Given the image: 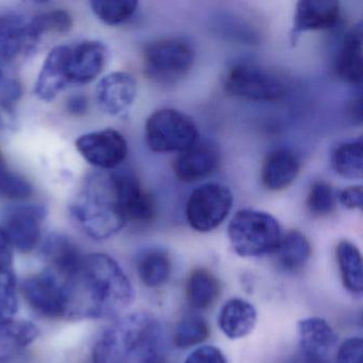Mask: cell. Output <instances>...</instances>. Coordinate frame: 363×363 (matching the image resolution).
Wrapping results in <instances>:
<instances>
[{
  "mask_svg": "<svg viewBox=\"0 0 363 363\" xmlns=\"http://www.w3.org/2000/svg\"><path fill=\"white\" fill-rule=\"evenodd\" d=\"M46 269L58 284L65 320L116 318L133 303L130 280L108 255L82 254L69 267Z\"/></svg>",
  "mask_w": 363,
  "mask_h": 363,
  "instance_id": "6da1fadb",
  "label": "cell"
},
{
  "mask_svg": "<svg viewBox=\"0 0 363 363\" xmlns=\"http://www.w3.org/2000/svg\"><path fill=\"white\" fill-rule=\"evenodd\" d=\"M164 340L154 314L133 312L118 316L101 333L93 363H163Z\"/></svg>",
  "mask_w": 363,
  "mask_h": 363,
  "instance_id": "7a4b0ae2",
  "label": "cell"
},
{
  "mask_svg": "<svg viewBox=\"0 0 363 363\" xmlns=\"http://www.w3.org/2000/svg\"><path fill=\"white\" fill-rule=\"evenodd\" d=\"M78 228L96 241L109 239L126 225L116 203L111 174H90L69 206Z\"/></svg>",
  "mask_w": 363,
  "mask_h": 363,
  "instance_id": "3957f363",
  "label": "cell"
},
{
  "mask_svg": "<svg viewBox=\"0 0 363 363\" xmlns=\"http://www.w3.org/2000/svg\"><path fill=\"white\" fill-rule=\"evenodd\" d=\"M228 237L235 254L248 258L274 252L281 231L278 220L267 212L243 209L229 223Z\"/></svg>",
  "mask_w": 363,
  "mask_h": 363,
  "instance_id": "277c9868",
  "label": "cell"
},
{
  "mask_svg": "<svg viewBox=\"0 0 363 363\" xmlns=\"http://www.w3.org/2000/svg\"><path fill=\"white\" fill-rule=\"evenodd\" d=\"M225 90L231 96L250 101H277L286 96L288 86L273 69L252 63L235 65L225 78Z\"/></svg>",
  "mask_w": 363,
  "mask_h": 363,
  "instance_id": "5b68a950",
  "label": "cell"
},
{
  "mask_svg": "<svg viewBox=\"0 0 363 363\" xmlns=\"http://www.w3.org/2000/svg\"><path fill=\"white\" fill-rule=\"evenodd\" d=\"M145 137L152 152H182L199 140V130L186 114L175 109H160L146 121Z\"/></svg>",
  "mask_w": 363,
  "mask_h": 363,
  "instance_id": "8992f818",
  "label": "cell"
},
{
  "mask_svg": "<svg viewBox=\"0 0 363 363\" xmlns=\"http://www.w3.org/2000/svg\"><path fill=\"white\" fill-rule=\"evenodd\" d=\"M194 50L182 39H163L152 42L143 52L146 75L162 84L184 77L194 63Z\"/></svg>",
  "mask_w": 363,
  "mask_h": 363,
  "instance_id": "52a82bcc",
  "label": "cell"
},
{
  "mask_svg": "<svg viewBox=\"0 0 363 363\" xmlns=\"http://www.w3.org/2000/svg\"><path fill=\"white\" fill-rule=\"evenodd\" d=\"M233 205V195L226 186L203 184L189 197L186 220L194 230L209 233L224 222Z\"/></svg>",
  "mask_w": 363,
  "mask_h": 363,
  "instance_id": "ba28073f",
  "label": "cell"
},
{
  "mask_svg": "<svg viewBox=\"0 0 363 363\" xmlns=\"http://www.w3.org/2000/svg\"><path fill=\"white\" fill-rule=\"evenodd\" d=\"M114 194L125 223L146 225L156 218L157 203L154 196L142 186L133 173H111Z\"/></svg>",
  "mask_w": 363,
  "mask_h": 363,
  "instance_id": "9c48e42d",
  "label": "cell"
},
{
  "mask_svg": "<svg viewBox=\"0 0 363 363\" xmlns=\"http://www.w3.org/2000/svg\"><path fill=\"white\" fill-rule=\"evenodd\" d=\"M46 216L48 209L44 206H16L6 212L1 228L13 248L26 254L41 244L42 227Z\"/></svg>",
  "mask_w": 363,
  "mask_h": 363,
  "instance_id": "30bf717a",
  "label": "cell"
},
{
  "mask_svg": "<svg viewBox=\"0 0 363 363\" xmlns=\"http://www.w3.org/2000/svg\"><path fill=\"white\" fill-rule=\"evenodd\" d=\"M76 148L89 164L105 171L120 167L128 155L126 139L114 129L82 135L76 141Z\"/></svg>",
  "mask_w": 363,
  "mask_h": 363,
  "instance_id": "8fae6325",
  "label": "cell"
},
{
  "mask_svg": "<svg viewBox=\"0 0 363 363\" xmlns=\"http://www.w3.org/2000/svg\"><path fill=\"white\" fill-rule=\"evenodd\" d=\"M135 76L127 72H114L101 78L95 89V101L104 113L116 118L126 116L137 99Z\"/></svg>",
  "mask_w": 363,
  "mask_h": 363,
  "instance_id": "7c38bea8",
  "label": "cell"
},
{
  "mask_svg": "<svg viewBox=\"0 0 363 363\" xmlns=\"http://www.w3.org/2000/svg\"><path fill=\"white\" fill-rule=\"evenodd\" d=\"M71 46L59 45L46 57L35 84V94L40 101H55L72 84Z\"/></svg>",
  "mask_w": 363,
  "mask_h": 363,
  "instance_id": "4fadbf2b",
  "label": "cell"
},
{
  "mask_svg": "<svg viewBox=\"0 0 363 363\" xmlns=\"http://www.w3.org/2000/svg\"><path fill=\"white\" fill-rule=\"evenodd\" d=\"M220 162L218 146L209 140H197L180 152L174 163V171L178 179L191 184L209 177L218 169Z\"/></svg>",
  "mask_w": 363,
  "mask_h": 363,
  "instance_id": "5bb4252c",
  "label": "cell"
},
{
  "mask_svg": "<svg viewBox=\"0 0 363 363\" xmlns=\"http://www.w3.org/2000/svg\"><path fill=\"white\" fill-rule=\"evenodd\" d=\"M340 3L335 0H301L295 9L291 43H297L307 31L326 30L335 26L340 18Z\"/></svg>",
  "mask_w": 363,
  "mask_h": 363,
  "instance_id": "9a60e30c",
  "label": "cell"
},
{
  "mask_svg": "<svg viewBox=\"0 0 363 363\" xmlns=\"http://www.w3.org/2000/svg\"><path fill=\"white\" fill-rule=\"evenodd\" d=\"M107 58V48L101 42L88 40L71 46L72 84H86L96 79Z\"/></svg>",
  "mask_w": 363,
  "mask_h": 363,
  "instance_id": "2e32d148",
  "label": "cell"
},
{
  "mask_svg": "<svg viewBox=\"0 0 363 363\" xmlns=\"http://www.w3.org/2000/svg\"><path fill=\"white\" fill-rule=\"evenodd\" d=\"M299 352L327 361L329 352L337 342V335L330 325L320 318H307L297 324Z\"/></svg>",
  "mask_w": 363,
  "mask_h": 363,
  "instance_id": "e0dca14e",
  "label": "cell"
},
{
  "mask_svg": "<svg viewBox=\"0 0 363 363\" xmlns=\"http://www.w3.org/2000/svg\"><path fill=\"white\" fill-rule=\"evenodd\" d=\"M301 163L294 152L284 148L274 150L261 167V182L269 191H282L296 179Z\"/></svg>",
  "mask_w": 363,
  "mask_h": 363,
  "instance_id": "ac0fdd59",
  "label": "cell"
},
{
  "mask_svg": "<svg viewBox=\"0 0 363 363\" xmlns=\"http://www.w3.org/2000/svg\"><path fill=\"white\" fill-rule=\"evenodd\" d=\"M29 21L18 16H0V58L13 61L35 50Z\"/></svg>",
  "mask_w": 363,
  "mask_h": 363,
  "instance_id": "d6986e66",
  "label": "cell"
},
{
  "mask_svg": "<svg viewBox=\"0 0 363 363\" xmlns=\"http://www.w3.org/2000/svg\"><path fill=\"white\" fill-rule=\"evenodd\" d=\"M256 308L250 301L242 298L229 299L218 314L220 330L229 339H242L254 330L257 324Z\"/></svg>",
  "mask_w": 363,
  "mask_h": 363,
  "instance_id": "ffe728a7",
  "label": "cell"
},
{
  "mask_svg": "<svg viewBox=\"0 0 363 363\" xmlns=\"http://www.w3.org/2000/svg\"><path fill=\"white\" fill-rule=\"evenodd\" d=\"M37 325L12 320L0 324V363H11L39 337Z\"/></svg>",
  "mask_w": 363,
  "mask_h": 363,
  "instance_id": "44dd1931",
  "label": "cell"
},
{
  "mask_svg": "<svg viewBox=\"0 0 363 363\" xmlns=\"http://www.w3.org/2000/svg\"><path fill=\"white\" fill-rule=\"evenodd\" d=\"M362 26L354 27L344 39L335 61L337 75L347 84L362 82Z\"/></svg>",
  "mask_w": 363,
  "mask_h": 363,
  "instance_id": "7402d4cb",
  "label": "cell"
},
{
  "mask_svg": "<svg viewBox=\"0 0 363 363\" xmlns=\"http://www.w3.org/2000/svg\"><path fill=\"white\" fill-rule=\"evenodd\" d=\"M276 264L286 273L301 271L311 256V245L307 238L297 230L289 231L281 237L274 250Z\"/></svg>",
  "mask_w": 363,
  "mask_h": 363,
  "instance_id": "603a6c76",
  "label": "cell"
},
{
  "mask_svg": "<svg viewBox=\"0 0 363 363\" xmlns=\"http://www.w3.org/2000/svg\"><path fill=\"white\" fill-rule=\"evenodd\" d=\"M220 281L208 269H196L189 276L186 298L194 309H209L220 298Z\"/></svg>",
  "mask_w": 363,
  "mask_h": 363,
  "instance_id": "cb8c5ba5",
  "label": "cell"
},
{
  "mask_svg": "<svg viewBox=\"0 0 363 363\" xmlns=\"http://www.w3.org/2000/svg\"><path fill=\"white\" fill-rule=\"evenodd\" d=\"M137 272L140 279L146 286L159 288L171 276V257L165 250L159 248L145 250L138 257Z\"/></svg>",
  "mask_w": 363,
  "mask_h": 363,
  "instance_id": "d4e9b609",
  "label": "cell"
},
{
  "mask_svg": "<svg viewBox=\"0 0 363 363\" xmlns=\"http://www.w3.org/2000/svg\"><path fill=\"white\" fill-rule=\"evenodd\" d=\"M337 264L344 286L354 294L363 291V264L360 250L350 241H341L337 246Z\"/></svg>",
  "mask_w": 363,
  "mask_h": 363,
  "instance_id": "484cf974",
  "label": "cell"
},
{
  "mask_svg": "<svg viewBox=\"0 0 363 363\" xmlns=\"http://www.w3.org/2000/svg\"><path fill=\"white\" fill-rule=\"evenodd\" d=\"M73 18L65 10L44 12L29 21V33L35 46L43 37L50 35H65L73 28Z\"/></svg>",
  "mask_w": 363,
  "mask_h": 363,
  "instance_id": "4316f807",
  "label": "cell"
},
{
  "mask_svg": "<svg viewBox=\"0 0 363 363\" xmlns=\"http://www.w3.org/2000/svg\"><path fill=\"white\" fill-rule=\"evenodd\" d=\"M362 140H354L342 144L333 155L335 172L346 179L362 178Z\"/></svg>",
  "mask_w": 363,
  "mask_h": 363,
  "instance_id": "83f0119b",
  "label": "cell"
},
{
  "mask_svg": "<svg viewBox=\"0 0 363 363\" xmlns=\"http://www.w3.org/2000/svg\"><path fill=\"white\" fill-rule=\"evenodd\" d=\"M13 246L0 226V303L18 294V282L13 269Z\"/></svg>",
  "mask_w": 363,
  "mask_h": 363,
  "instance_id": "f1b7e54d",
  "label": "cell"
},
{
  "mask_svg": "<svg viewBox=\"0 0 363 363\" xmlns=\"http://www.w3.org/2000/svg\"><path fill=\"white\" fill-rule=\"evenodd\" d=\"M93 13L109 26H118L133 18L139 3L135 0H97L91 1Z\"/></svg>",
  "mask_w": 363,
  "mask_h": 363,
  "instance_id": "f546056e",
  "label": "cell"
},
{
  "mask_svg": "<svg viewBox=\"0 0 363 363\" xmlns=\"http://www.w3.org/2000/svg\"><path fill=\"white\" fill-rule=\"evenodd\" d=\"M210 327L205 318L189 315L182 318L174 333V344L178 348H189L203 343L209 337Z\"/></svg>",
  "mask_w": 363,
  "mask_h": 363,
  "instance_id": "4dcf8cb0",
  "label": "cell"
},
{
  "mask_svg": "<svg viewBox=\"0 0 363 363\" xmlns=\"http://www.w3.org/2000/svg\"><path fill=\"white\" fill-rule=\"evenodd\" d=\"M33 194L30 182L20 174L11 171L0 152V196L12 201H22Z\"/></svg>",
  "mask_w": 363,
  "mask_h": 363,
  "instance_id": "1f68e13d",
  "label": "cell"
},
{
  "mask_svg": "<svg viewBox=\"0 0 363 363\" xmlns=\"http://www.w3.org/2000/svg\"><path fill=\"white\" fill-rule=\"evenodd\" d=\"M307 207L313 216H328L335 210V192L330 184L318 182L310 189L307 197Z\"/></svg>",
  "mask_w": 363,
  "mask_h": 363,
  "instance_id": "d6a6232c",
  "label": "cell"
},
{
  "mask_svg": "<svg viewBox=\"0 0 363 363\" xmlns=\"http://www.w3.org/2000/svg\"><path fill=\"white\" fill-rule=\"evenodd\" d=\"M363 342L360 337H350L340 345L331 363H362Z\"/></svg>",
  "mask_w": 363,
  "mask_h": 363,
  "instance_id": "836d02e7",
  "label": "cell"
},
{
  "mask_svg": "<svg viewBox=\"0 0 363 363\" xmlns=\"http://www.w3.org/2000/svg\"><path fill=\"white\" fill-rule=\"evenodd\" d=\"M186 363H227V360L220 348L207 345L191 352Z\"/></svg>",
  "mask_w": 363,
  "mask_h": 363,
  "instance_id": "e575fe53",
  "label": "cell"
},
{
  "mask_svg": "<svg viewBox=\"0 0 363 363\" xmlns=\"http://www.w3.org/2000/svg\"><path fill=\"white\" fill-rule=\"evenodd\" d=\"M22 95V86L16 80H7L0 86V101L9 107L16 108Z\"/></svg>",
  "mask_w": 363,
  "mask_h": 363,
  "instance_id": "d590c367",
  "label": "cell"
},
{
  "mask_svg": "<svg viewBox=\"0 0 363 363\" xmlns=\"http://www.w3.org/2000/svg\"><path fill=\"white\" fill-rule=\"evenodd\" d=\"M339 201L348 209H361L363 205L362 186H350L342 191L339 195Z\"/></svg>",
  "mask_w": 363,
  "mask_h": 363,
  "instance_id": "8d00e7d4",
  "label": "cell"
},
{
  "mask_svg": "<svg viewBox=\"0 0 363 363\" xmlns=\"http://www.w3.org/2000/svg\"><path fill=\"white\" fill-rule=\"evenodd\" d=\"M65 108L71 116H78V118L84 116L89 110L88 97L82 94L73 95L67 101Z\"/></svg>",
  "mask_w": 363,
  "mask_h": 363,
  "instance_id": "74e56055",
  "label": "cell"
},
{
  "mask_svg": "<svg viewBox=\"0 0 363 363\" xmlns=\"http://www.w3.org/2000/svg\"><path fill=\"white\" fill-rule=\"evenodd\" d=\"M16 127V108L9 107L0 101V131L13 130Z\"/></svg>",
  "mask_w": 363,
  "mask_h": 363,
  "instance_id": "f35d334b",
  "label": "cell"
},
{
  "mask_svg": "<svg viewBox=\"0 0 363 363\" xmlns=\"http://www.w3.org/2000/svg\"><path fill=\"white\" fill-rule=\"evenodd\" d=\"M288 363H327V361L313 358V357L307 356V354L298 352L288 361Z\"/></svg>",
  "mask_w": 363,
  "mask_h": 363,
  "instance_id": "ab89813d",
  "label": "cell"
},
{
  "mask_svg": "<svg viewBox=\"0 0 363 363\" xmlns=\"http://www.w3.org/2000/svg\"><path fill=\"white\" fill-rule=\"evenodd\" d=\"M361 110H362V108H361V99H359L358 101H354L352 108V118L358 123H361V118H362L361 116V114H362Z\"/></svg>",
  "mask_w": 363,
  "mask_h": 363,
  "instance_id": "60d3db41",
  "label": "cell"
},
{
  "mask_svg": "<svg viewBox=\"0 0 363 363\" xmlns=\"http://www.w3.org/2000/svg\"><path fill=\"white\" fill-rule=\"evenodd\" d=\"M0 79H1V73H0Z\"/></svg>",
  "mask_w": 363,
  "mask_h": 363,
  "instance_id": "b9f144b4",
  "label": "cell"
}]
</instances>
